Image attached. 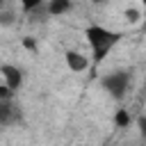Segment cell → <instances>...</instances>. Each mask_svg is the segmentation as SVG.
<instances>
[{"label":"cell","mask_w":146,"mask_h":146,"mask_svg":"<svg viewBox=\"0 0 146 146\" xmlns=\"http://www.w3.org/2000/svg\"><path fill=\"white\" fill-rule=\"evenodd\" d=\"M137 128H139V135L146 137V116H139L137 119Z\"/></svg>","instance_id":"9c48e42d"},{"label":"cell","mask_w":146,"mask_h":146,"mask_svg":"<svg viewBox=\"0 0 146 146\" xmlns=\"http://www.w3.org/2000/svg\"><path fill=\"white\" fill-rule=\"evenodd\" d=\"M103 87L114 96V98H123L128 87H130V73L128 71H114L110 75L103 78Z\"/></svg>","instance_id":"7a4b0ae2"},{"label":"cell","mask_w":146,"mask_h":146,"mask_svg":"<svg viewBox=\"0 0 146 146\" xmlns=\"http://www.w3.org/2000/svg\"><path fill=\"white\" fill-rule=\"evenodd\" d=\"M2 78H5V84H9L14 91H18L23 84V73L11 64H2Z\"/></svg>","instance_id":"3957f363"},{"label":"cell","mask_w":146,"mask_h":146,"mask_svg":"<svg viewBox=\"0 0 146 146\" xmlns=\"http://www.w3.org/2000/svg\"><path fill=\"white\" fill-rule=\"evenodd\" d=\"M141 5H144V9H146V0H141Z\"/></svg>","instance_id":"7c38bea8"},{"label":"cell","mask_w":146,"mask_h":146,"mask_svg":"<svg viewBox=\"0 0 146 146\" xmlns=\"http://www.w3.org/2000/svg\"><path fill=\"white\" fill-rule=\"evenodd\" d=\"M130 123H132L130 112H128V110H116V114H114V125H116V128H128Z\"/></svg>","instance_id":"8992f818"},{"label":"cell","mask_w":146,"mask_h":146,"mask_svg":"<svg viewBox=\"0 0 146 146\" xmlns=\"http://www.w3.org/2000/svg\"><path fill=\"white\" fill-rule=\"evenodd\" d=\"M91 2H94V5H103L105 0H91Z\"/></svg>","instance_id":"8fae6325"},{"label":"cell","mask_w":146,"mask_h":146,"mask_svg":"<svg viewBox=\"0 0 146 146\" xmlns=\"http://www.w3.org/2000/svg\"><path fill=\"white\" fill-rule=\"evenodd\" d=\"M23 43H25V48H32V50H34V48H36V43H34V41H32V39H25V41H23Z\"/></svg>","instance_id":"30bf717a"},{"label":"cell","mask_w":146,"mask_h":146,"mask_svg":"<svg viewBox=\"0 0 146 146\" xmlns=\"http://www.w3.org/2000/svg\"><path fill=\"white\" fill-rule=\"evenodd\" d=\"M18 2H21V7H23V11H27V14H32V11H36V9H41L46 0H18Z\"/></svg>","instance_id":"52a82bcc"},{"label":"cell","mask_w":146,"mask_h":146,"mask_svg":"<svg viewBox=\"0 0 146 146\" xmlns=\"http://www.w3.org/2000/svg\"><path fill=\"white\" fill-rule=\"evenodd\" d=\"M71 9V0H48L46 2V14L50 16H62Z\"/></svg>","instance_id":"5b68a950"},{"label":"cell","mask_w":146,"mask_h":146,"mask_svg":"<svg viewBox=\"0 0 146 146\" xmlns=\"http://www.w3.org/2000/svg\"><path fill=\"white\" fill-rule=\"evenodd\" d=\"M125 18H128V23H139L141 11L139 9H125Z\"/></svg>","instance_id":"ba28073f"},{"label":"cell","mask_w":146,"mask_h":146,"mask_svg":"<svg viewBox=\"0 0 146 146\" xmlns=\"http://www.w3.org/2000/svg\"><path fill=\"white\" fill-rule=\"evenodd\" d=\"M84 36H87V41H89V46H91V52H94V62H96V64H100V62L105 59V55H107V52L119 43V39H121L119 32H112V30H107V27H103V25H89L87 32H84Z\"/></svg>","instance_id":"6da1fadb"},{"label":"cell","mask_w":146,"mask_h":146,"mask_svg":"<svg viewBox=\"0 0 146 146\" xmlns=\"http://www.w3.org/2000/svg\"><path fill=\"white\" fill-rule=\"evenodd\" d=\"M66 66L73 71V73H82L87 66H89V59L82 55V52H75V50H68L66 52Z\"/></svg>","instance_id":"277c9868"}]
</instances>
